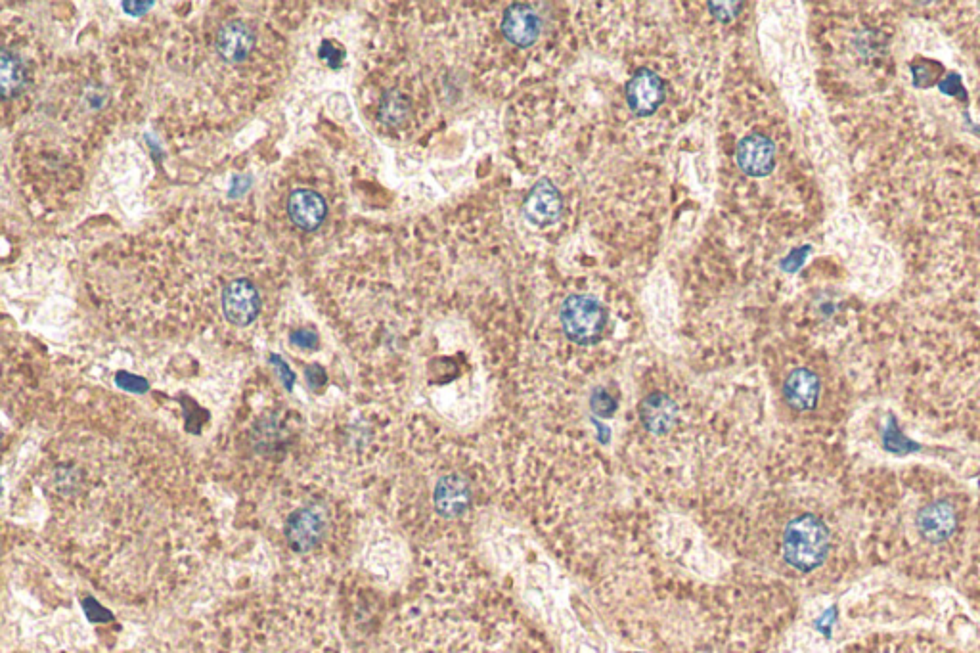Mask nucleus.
<instances>
[{
	"label": "nucleus",
	"mask_w": 980,
	"mask_h": 653,
	"mask_svg": "<svg viewBox=\"0 0 980 653\" xmlns=\"http://www.w3.org/2000/svg\"><path fill=\"white\" fill-rule=\"evenodd\" d=\"M56 539L81 562L152 556L157 567L203 548L209 525L186 470L56 460L41 479Z\"/></svg>",
	"instance_id": "nucleus-1"
},
{
	"label": "nucleus",
	"mask_w": 980,
	"mask_h": 653,
	"mask_svg": "<svg viewBox=\"0 0 980 653\" xmlns=\"http://www.w3.org/2000/svg\"><path fill=\"white\" fill-rule=\"evenodd\" d=\"M783 558L799 571H814L829 554V529L812 514L793 519L783 533Z\"/></svg>",
	"instance_id": "nucleus-2"
},
{
	"label": "nucleus",
	"mask_w": 980,
	"mask_h": 653,
	"mask_svg": "<svg viewBox=\"0 0 980 653\" xmlns=\"http://www.w3.org/2000/svg\"><path fill=\"white\" fill-rule=\"evenodd\" d=\"M332 519L328 504L322 498H312L299 504L286 516L282 533L284 541L293 554L305 556L320 550L330 539Z\"/></svg>",
	"instance_id": "nucleus-3"
},
{
	"label": "nucleus",
	"mask_w": 980,
	"mask_h": 653,
	"mask_svg": "<svg viewBox=\"0 0 980 653\" xmlns=\"http://www.w3.org/2000/svg\"><path fill=\"white\" fill-rule=\"evenodd\" d=\"M559 322L565 336L571 341L579 345H592L603 338L607 313L596 297L575 293L563 301L559 309Z\"/></svg>",
	"instance_id": "nucleus-4"
},
{
	"label": "nucleus",
	"mask_w": 980,
	"mask_h": 653,
	"mask_svg": "<svg viewBox=\"0 0 980 653\" xmlns=\"http://www.w3.org/2000/svg\"><path fill=\"white\" fill-rule=\"evenodd\" d=\"M223 313L226 320L238 328H245L257 320L261 313V295L257 286L247 278H236L224 286Z\"/></svg>",
	"instance_id": "nucleus-5"
},
{
	"label": "nucleus",
	"mask_w": 980,
	"mask_h": 653,
	"mask_svg": "<svg viewBox=\"0 0 980 653\" xmlns=\"http://www.w3.org/2000/svg\"><path fill=\"white\" fill-rule=\"evenodd\" d=\"M665 102V81L651 69H638L626 85V104L638 117H649Z\"/></svg>",
	"instance_id": "nucleus-6"
},
{
	"label": "nucleus",
	"mask_w": 980,
	"mask_h": 653,
	"mask_svg": "<svg viewBox=\"0 0 980 653\" xmlns=\"http://www.w3.org/2000/svg\"><path fill=\"white\" fill-rule=\"evenodd\" d=\"M563 211V200L550 179H540L523 202V217L536 228L556 225Z\"/></svg>",
	"instance_id": "nucleus-7"
},
{
	"label": "nucleus",
	"mask_w": 980,
	"mask_h": 653,
	"mask_svg": "<svg viewBox=\"0 0 980 653\" xmlns=\"http://www.w3.org/2000/svg\"><path fill=\"white\" fill-rule=\"evenodd\" d=\"M735 159L739 169L749 177H766L776 167V146L768 136L753 133L741 138Z\"/></svg>",
	"instance_id": "nucleus-8"
},
{
	"label": "nucleus",
	"mask_w": 980,
	"mask_h": 653,
	"mask_svg": "<svg viewBox=\"0 0 980 653\" xmlns=\"http://www.w3.org/2000/svg\"><path fill=\"white\" fill-rule=\"evenodd\" d=\"M542 31L540 16L531 4L515 2L508 6L502 16V33L504 37L519 48H529L535 45Z\"/></svg>",
	"instance_id": "nucleus-9"
},
{
	"label": "nucleus",
	"mask_w": 980,
	"mask_h": 653,
	"mask_svg": "<svg viewBox=\"0 0 980 653\" xmlns=\"http://www.w3.org/2000/svg\"><path fill=\"white\" fill-rule=\"evenodd\" d=\"M917 527L925 541H948L958 529V512L946 500L927 504L917 514Z\"/></svg>",
	"instance_id": "nucleus-10"
},
{
	"label": "nucleus",
	"mask_w": 980,
	"mask_h": 653,
	"mask_svg": "<svg viewBox=\"0 0 980 653\" xmlns=\"http://www.w3.org/2000/svg\"><path fill=\"white\" fill-rule=\"evenodd\" d=\"M433 504L439 516L446 519L460 518L468 512L471 491L468 481L460 475H445L433 489Z\"/></svg>",
	"instance_id": "nucleus-11"
},
{
	"label": "nucleus",
	"mask_w": 980,
	"mask_h": 653,
	"mask_svg": "<svg viewBox=\"0 0 980 653\" xmlns=\"http://www.w3.org/2000/svg\"><path fill=\"white\" fill-rule=\"evenodd\" d=\"M288 213H290L291 223L297 228L305 232H314L328 217V203L318 192L299 188L293 190L288 198Z\"/></svg>",
	"instance_id": "nucleus-12"
},
{
	"label": "nucleus",
	"mask_w": 980,
	"mask_h": 653,
	"mask_svg": "<svg viewBox=\"0 0 980 653\" xmlns=\"http://www.w3.org/2000/svg\"><path fill=\"white\" fill-rule=\"evenodd\" d=\"M255 43H257L255 31L247 23L232 20L224 23L219 29L215 46L223 60L230 64H240L253 52Z\"/></svg>",
	"instance_id": "nucleus-13"
},
{
	"label": "nucleus",
	"mask_w": 980,
	"mask_h": 653,
	"mask_svg": "<svg viewBox=\"0 0 980 653\" xmlns=\"http://www.w3.org/2000/svg\"><path fill=\"white\" fill-rule=\"evenodd\" d=\"M640 420L653 435H667L678 422V405L665 393H651L640 403Z\"/></svg>",
	"instance_id": "nucleus-14"
},
{
	"label": "nucleus",
	"mask_w": 980,
	"mask_h": 653,
	"mask_svg": "<svg viewBox=\"0 0 980 653\" xmlns=\"http://www.w3.org/2000/svg\"><path fill=\"white\" fill-rule=\"evenodd\" d=\"M820 387V378L812 370L797 368L783 383V397L795 410L806 412L818 405Z\"/></svg>",
	"instance_id": "nucleus-15"
},
{
	"label": "nucleus",
	"mask_w": 980,
	"mask_h": 653,
	"mask_svg": "<svg viewBox=\"0 0 980 653\" xmlns=\"http://www.w3.org/2000/svg\"><path fill=\"white\" fill-rule=\"evenodd\" d=\"M27 85V69L16 52H0V89L4 98L18 96Z\"/></svg>",
	"instance_id": "nucleus-16"
},
{
	"label": "nucleus",
	"mask_w": 980,
	"mask_h": 653,
	"mask_svg": "<svg viewBox=\"0 0 980 653\" xmlns=\"http://www.w3.org/2000/svg\"><path fill=\"white\" fill-rule=\"evenodd\" d=\"M379 115H381V121H385L387 125L399 127L410 115V102L401 92H389L381 102Z\"/></svg>",
	"instance_id": "nucleus-17"
},
{
	"label": "nucleus",
	"mask_w": 980,
	"mask_h": 653,
	"mask_svg": "<svg viewBox=\"0 0 980 653\" xmlns=\"http://www.w3.org/2000/svg\"><path fill=\"white\" fill-rule=\"evenodd\" d=\"M590 406H592L594 414H598L602 418H609L617 410V401L605 389L598 387V389H594V393L590 397Z\"/></svg>",
	"instance_id": "nucleus-18"
},
{
	"label": "nucleus",
	"mask_w": 980,
	"mask_h": 653,
	"mask_svg": "<svg viewBox=\"0 0 980 653\" xmlns=\"http://www.w3.org/2000/svg\"><path fill=\"white\" fill-rule=\"evenodd\" d=\"M743 4L741 2H711L709 8H711V14H713L716 20L720 22H730L732 18H735L739 14V8Z\"/></svg>",
	"instance_id": "nucleus-19"
},
{
	"label": "nucleus",
	"mask_w": 980,
	"mask_h": 653,
	"mask_svg": "<svg viewBox=\"0 0 980 653\" xmlns=\"http://www.w3.org/2000/svg\"><path fill=\"white\" fill-rule=\"evenodd\" d=\"M115 383L125 389V391H131V393H144L148 389V382L138 378V376H133L129 372H119L117 378H115Z\"/></svg>",
	"instance_id": "nucleus-20"
},
{
	"label": "nucleus",
	"mask_w": 980,
	"mask_h": 653,
	"mask_svg": "<svg viewBox=\"0 0 980 653\" xmlns=\"http://www.w3.org/2000/svg\"><path fill=\"white\" fill-rule=\"evenodd\" d=\"M320 58L330 64V68H339L343 62V50L337 48L332 41H324L320 46Z\"/></svg>",
	"instance_id": "nucleus-21"
},
{
	"label": "nucleus",
	"mask_w": 980,
	"mask_h": 653,
	"mask_svg": "<svg viewBox=\"0 0 980 653\" xmlns=\"http://www.w3.org/2000/svg\"><path fill=\"white\" fill-rule=\"evenodd\" d=\"M291 341H293L295 345H299V347H305V349H307V347H316V343H318V336H316L312 330H299V332L291 334Z\"/></svg>",
	"instance_id": "nucleus-22"
},
{
	"label": "nucleus",
	"mask_w": 980,
	"mask_h": 653,
	"mask_svg": "<svg viewBox=\"0 0 980 653\" xmlns=\"http://www.w3.org/2000/svg\"><path fill=\"white\" fill-rule=\"evenodd\" d=\"M272 364H274V366L280 370L282 382L286 383V387H288V389H291V387H293V372H290L288 364L282 361L280 357H274V355H272Z\"/></svg>",
	"instance_id": "nucleus-23"
},
{
	"label": "nucleus",
	"mask_w": 980,
	"mask_h": 653,
	"mask_svg": "<svg viewBox=\"0 0 980 653\" xmlns=\"http://www.w3.org/2000/svg\"><path fill=\"white\" fill-rule=\"evenodd\" d=\"M152 6H154V2H123V8H125V10H131V8H134L133 12H131L133 16H138V14L148 12Z\"/></svg>",
	"instance_id": "nucleus-24"
},
{
	"label": "nucleus",
	"mask_w": 980,
	"mask_h": 653,
	"mask_svg": "<svg viewBox=\"0 0 980 653\" xmlns=\"http://www.w3.org/2000/svg\"><path fill=\"white\" fill-rule=\"evenodd\" d=\"M249 184H251L249 179L244 181V177H236V179H234V186H232V190H230V194H232L234 198H236V196H240V194H244L245 190L249 188Z\"/></svg>",
	"instance_id": "nucleus-25"
}]
</instances>
